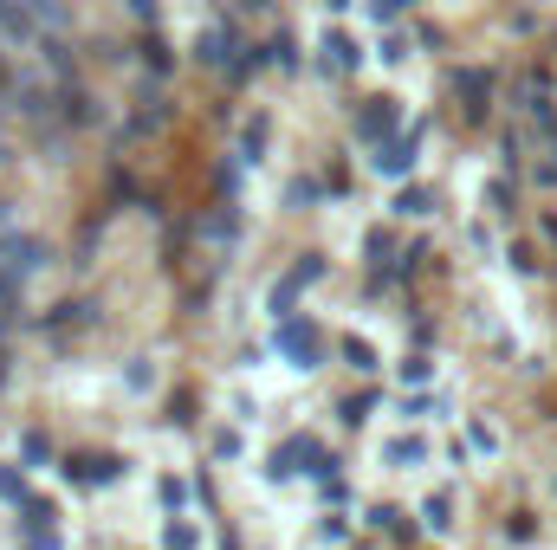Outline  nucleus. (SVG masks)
Returning a JSON list of instances; mask_svg holds the SVG:
<instances>
[{"label": "nucleus", "instance_id": "f257e3e1", "mask_svg": "<svg viewBox=\"0 0 557 550\" xmlns=\"http://www.w3.org/2000/svg\"><path fill=\"white\" fill-rule=\"evenodd\" d=\"M46 266V240H0V272H39Z\"/></svg>", "mask_w": 557, "mask_h": 550}, {"label": "nucleus", "instance_id": "f03ea898", "mask_svg": "<svg viewBox=\"0 0 557 550\" xmlns=\"http://www.w3.org/2000/svg\"><path fill=\"white\" fill-rule=\"evenodd\" d=\"M421 512H428V525H434V531H447V512H454V499H428Z\"/></svg>", "mask_w": 557, "mask_h": 550}]
</instances>
